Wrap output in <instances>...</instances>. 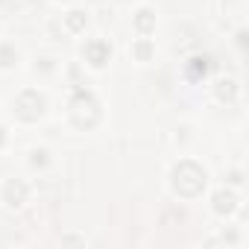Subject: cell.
<instances>
[{"mask_svg":"<svg viewBox=\"0 0 249 249\" xmlns=\"http://www.w3.org/2000/svg\"><path fill=\"white\" fill-rule=\"evenodd\" d=\"M173 188H176L182 196H196V194L205 188V170L196 167L194 161H182V164L173 170Z\"/></svg>","mask_w":249,"mask_h":249,"instance_id":"1","label":"cell"},{"mask_svg":"<svg viewBox=\"0 0 249 249\" xmlns=\"http://www.w3.org/2000/svg\"><path fill=\"white\" fill-rule=\"evenodd\" d=\"M71 108H73V123H76V126H94V123H97V117H100L94 97H91L88 91H82V88L73 94V103H71Z\"/></svg>","mask_w":249,"mask_h":249,"instance_id":"2","label":"cell"},{"mask_svg":"<svg viewBox=\"0 0 249 249\" xmlns=\"http://www.w3.org/2000/svg\"><path fill=\"white\" fill-rule=\"evenodd\" d=\"M44 111V97L38 91H24L18 100H15V114L21 120H38Z\"/></svg>","mask_w":249,"mask_h":249,"instance_id":"3","label":"cell"},{"mask_svg":"<svg viewBox=\"0 0 249 249\" xmlns=\"http://www.w3.org/2000/svg\"><path fill=\"white\" fill-rule=\"evenodd\" d=\"M85 56H88V62H91V65L103 68V65L108 62L111 50H108V44H106V41H91V44L85 47Z\"/></svg>","mask_w":249,"mask_h":249,"instance_id":"4","label":"cell"},{"mask_svg":"<svg viewBox=\"0 0 249 249\" xmlns=\"http://www.w3.org/2000/svg\"><path fill=\"white\" fill-rule=\"evenodd\" d=\"M3 199H6L9 205H21V202L27 199V185H24V182H15V179H12V182H9V185L3 188Z\"/></svg>","mask_w":249,"mask_h":249,"instance_id":"5","label":"cell"},{"mask_svg":"<svg viewBox=\"0 0 249 249\" xmlns=\"http://www.w3.org/2000/svg\"><path fill=\"white\" fill-rule=\"evenodd\" d=\"M234 194H229V191H220L217 196H214V211L217 214H231L234 211Z\"/></svg>","mask_w":249,"mask_h":249,"instance_id":"6","label":"cell"},{"mask_svg":"<svg viewBox=\"0 0 249 249\" xmlns=\"http://www.w3.org/2000/svg\"><path fill=\"white\" fill-rule=\"evenodd\" d=\"M135 27H138L141 33H150V30L156 27V18H153V12H150V9H141V12H138V18H135Z\"/></svg>","mask_w":249,"mask_h":249,"instance_id":"7","label":"cell"},{"mask_svg":"<svg viewBox=\"0 0 249 249\" xmlns=\"http://www.w3.org/2000/svg\"><path fill=\"white\" fill-rule=\"evenodd\" d=\"M234 94H237V91H234V82H231V79H223V82L217 85V97H220V100H234Z\"/></svg>","mask_w":249,"mask_h":249,"instance_id":"8","label":"cell"},{"mask_svg":"<svg viewBox=\"0 0 249 249\" xmlns=\"http://www.w3.org/2000/svg\"><path fill=\"white\" fill-rule=\"evenodd\" d=\"M68 27H71L73 33H79V30L85 27V12H71V15H68Z\"/></svg>","mask_w":249,"mask_h":249,"instance_id":"9","label":"cell"},{"mask_svg":"<svg viewBox=\"0 0 249 249\" xmlns=\"http://www.w3.org/2000/svg\"><path fill=\"white\" fill-rule=\"evenodd\" d=\"M208 59H191V76H205Z\"/></svg>","mask_w":249,"mask_h":249,"instance_id":"10","label":"cell"},{"mask_svg":"<svg viewBox=\"0 0 249 249\" xmlns=\"http://www.w3.org/2000/svg\"><path fill=\"white\" fill-rule=\"evenodd\" d=\"M12 62H15V50H12V47H0V65L9 68Z\"/></svg>","mask_w":249,"mask_h":249,"instance_id":"11","label":"cell"},{"mask_svg":"<svg viewBox=\"0 0 249 249\" xmlns=\"http://www.w3.org/2000/svg\"><path fill=\"white\" fill-rule=\"evenodd\" d=\"M135 53H138V59H147V56H150V44H147V41H141V44L135 47Z\"/></svg>","mask_w":249,"mask_h":249,"instance_id":"12","label":"cell"},{"mask_svg":"<svg viewBox=\"0 0 249 249\" xmlns=\"http://www.w3.org/2000/svg\"><path fill=\"white\" fill-rule=\"evenodd\" d=\"M44 156H47L44 150H36V153H33V164H36V167H38V164H44V161H47Z\"/></svg>","mask_w":249,"mask_h":249,"instance_id":"13","label":"cell"},{"mask_svg":"<svg viewBox=\"0 0 249 249\" xmlns=\"http://www.w3.org/2000/svg\"><path fill=\"white\" fill-rule=\"evenodd\" d=\"M3 141H6V135H3V129H0V147H3Z\"/></svg>","mask_w":249,"mask_h":249,"instance_id":"14","label":"cell"}]
</instances>
